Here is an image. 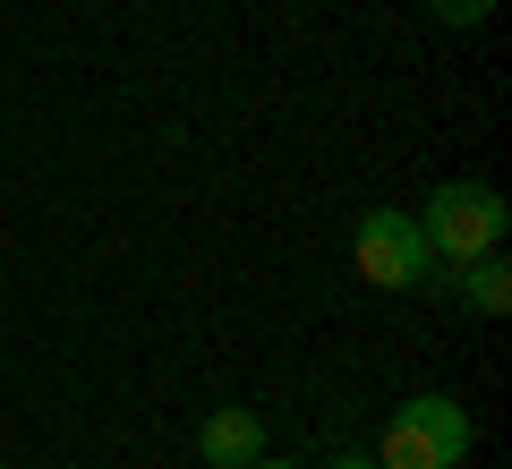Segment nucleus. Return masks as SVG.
Wrapping results in <instances>:
<instances>
[{
    "instance_id": "obj_1",
    "label": "nucleus",
    "mask_w": 512,
    "mask_h": 469,
    "mask_svg": "<svg viewBox=\"0 0 512 469\" xmlns=\"http://www.w3.org/2000/svg\"><path fill=\"white\" fill-rule=\"evenodd\" d=\"M504 222H512V205L495 197L487 180H444L436 197H427L419 231H427V248H436V265H470V256L504 248Z\"/></svg>"
},
{
    "instance_id": "obj_2",
    "label": "nucleus",
    "mask_w": 512,
    "mask_h": 469,
    "mask_svg": "<svg viewBox=\"0 0 512 469\" xmlns=\"http://www.w3.org/2000/svg\"><path fill=\"white\" fill-rule=\"evenodd\" d=\"M350 265H359V282H376V290H410V282H427V273H436V248H427L419 214L376 205V214L350 231Z\"/></svg>"
},
{
    "instance_id": "obj_3",
    "label": "nucleus",
    "mask_w": 512,
    "mask_h": 469,
    "mask_svg": "<svg viewBox=\"0 0 512 469\" xmlns=\"http://www.w3.org/2000/svg\"><path fill=\"white\" fill-rule=\"evenodd\" d=\"M197 452H205V469H248L256 452H265V418L256 410H205Z\"/></svg>"
},
{
    "instance_id": "obj_4",
    "label": "nucleus",
    "mask_w": 512,
    "mask_h": 469,
    "mask_svg": "<svg viewBox=\"0 0 512 469\" xmlns=\"http://www.w3.org/2000/svg\"><path fill=\"white\" fill-rule=\"evenodd\" d=\"M402 418L427 435V452H436L444 469H461V452H470V410H461L453 393H419V401H402Z\"/></svg>"
},
{
    "instance_id": "obj_5",
    "label": "nucleus",
    "mask_w": 512,
    "mask_h": 469,
    "mask_svg": "<svg viewBox=\"0 0 512 469\" xmlns=\"http://www.w3.org/2000/svg\"><path fill=\"white\" fill-rule=\"evenodd\" d=\"M444 290H453V299H470L478 316H504V307H512V265L487 248V256H470V265L444 273Z\"/></svg>"
},
{
    "instance_id": "obj_6",
    "label": "nucleus",
    "mask_w": 512,
    "mask_h": 469,
    "mask_svg": "<svg viewBox=\"0 0 512 469\" xmlns=\"http://www.w3.org/2000/svg\"><path fill=\"white\" fill-rule=\"evenodd\" d=\"M444 26H478V18H495V0H427Z\"/></svg>"
},
{
    "instance_id": "obj_7",
    "label": "nucleus",
    "mask_w": 512,
    "mask_h": 469,
    "mask_svg": "<svg viewBox=\"0 0 512 469\" xmlns=\"http://www.w3.org/2000/svg\"><path fill=\"white\" fill-rule=\"evenodd\" d=\"M333 469H376V452H350V461H333Z\"/></svg>"
},
{
    "instance_id": "obj_8",
    "label": "nucleus",
    "mask_w": 512,
    "mask_h": 469,
    "mask_svg": "<svg viewBox=\"0 0 512 469\" xmlns=\"http://www.w3.org/2000/svg\"><path fill=\"white\" fill-rule=\"evenodd\" d=\"M248 469H291V461H265V452H256V461H248Z\"/></svg>"
}]
</instances>
